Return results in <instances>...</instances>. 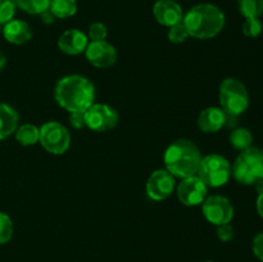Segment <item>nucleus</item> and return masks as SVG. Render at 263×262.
<instances>
[{"instance_id": "1", "label": "nucleus", "mask_w": 263, "mask_h": 262, "mask_svg": "<svg viewBox=\"0 0 263 262\" xmlns=\"http://www.w3.org/2000/svg\"><path fill=\"white\" fill-rule=\"evenodd\" d=\"M54 99L67 112H85L94 104V84L81 74L64 76L54 87Z\"/></svg>"}, {"instance_id": "2", "label": "nucleus", "mask_w": 263, "mask_h": 262, "mask_svg": "<svg viewBox=\"0 0 263 262\" xmlns=\"http://www.w3.org/2000/svg\"><path fill=\"white\" fill-rule=\"evenodd\" d=\"M190 38L208 40L217 36L226 23L225 14L216 5L202 3L190 8L182 18Z\"/></svg>"}, {"instance_id": "3", "label": "nucleus", "mask_w": 263, "mask_h": 262, "mask_svg": "<svg viewBox=\"0 0 263 262\" xmlns=\"http://www.w3.org/2000/svg\"><path fill=\"white\" fill-rule=\"evenodd\" d=\"M202 153L193 141L187 139H179L170 144L163 156L166 170L175 177L195 176L199 170Z\"/></svg>"}, {"instance_id": "4", "label": "nucleus", "mask_w": 263, "mask_h": 262, "mask_svg": "<svg viewBox=\"0 0 263 262\" xmlns=\"http://www.w3.org/2000/svg\"><path fill=\"white\" fill-rule=\"evenodd\" d=\"M231 176L241 185H256L263 180V149L252 145L241 151L231 166Z\"/></svg>"}, {"instance_id": "5", "label": "nucleus", "mask_w": 263, "mask_h": 262, "mask_svg": "<svg viewBox=\"0 0 263 262\" xmlns=\"http://www.w3.org/2000/svg\"><path fill=\"white\" fill-rule=\"evenodd\" d=\"M221 109L228 116L239 117L249 107V94L246 85L234 77L223 80L218 89Z\"/></svg>"}, {"instance_id": "6", "label": "nucleus", "mask_w": 263, "mask_h": 262, "mask_svg": "<svg viewBox=\"0 0 263 262\" xmlns=\"http://www.w3.org/2000/svg\"><path fill=\"white\" fill-rule=\"evenodd\" d=\"M197 176L208 188H220L231 177V163L221 154H208L200 161Z\"/></svg>"}, {"instance_id": "7", "label": "nucleus", "mask_w": 263, "mask_h": 262, "mask_svg": "<svg viewBox=\"0 0 263 262\" xmlns=\"http://www.w3.org/2000/svg\"><path fill=\"white\" fill-rule=\"evenodd\" d=\"M39 143L46 152L59 156L68 151L71 145V134L62 123L49 121L40 127Z\"/></svg>"}, {"instance_id": "8", "label": "nucleus", "mask_w": 263, "mask_h": 262, "mask_svg": "<svg viewBox=\"0 0 263 262\" xmlns=\"http://www.w3.org/2000/svg\"><path fill=\"white\" fill-rule=\"evenodd\" d=\"M86 127L95 133H105L117 126L120 116L110 105L104 103H94L84 112Z\"/></svg>"}, {"instance_id": "9", "label": "nucleus", "mask_w": 263, "mask_h": 262, "mask_svg": "<svg viewBox=\"0 0 263 262\" xmlns=\"http://www.w3.org/2000/svg\"><path fill=\"white\" fill-rule=\"evenodd\" d=\"M203 216L208 222L218 226L230 223L234 217V207L230 200L223 195H210L202 203Z\"/></svg>"}, {"instance_id": "10", "label": "nucleus", "mask_w": 263, "mask_h": 262, "mask_svg": "<svg viewBox=\"0 0 263 262\" xmlns=\"http://www.w3.org/2000/svg\"><path fill=\"white\" fill-rule=\"evenodd\" d=\"M208 186L195 175L185 177L177 185V197L184 205L195 207L204 202L207 198Z\"/></svg>"}, {"instance_id": "11", "label": "nucleus", "mask_w": 263, "mask_h": 262, "mask_svg": "<svg viewBox=\"0 0 263 262\" xmlns=\"http://www.w3.org/2000/svg\"><path fill=\"white\" fill-rule=\"evenodd\" d=\"M176 180L166 169H159L152 172L146 181V194L153 200H164L174 193Z\"/></svg>"}, {"instance_id": "12", "label": "nucleus", "mask_w": 263, "mask_h": 262, "mask_svg": "<svg viewBox=\"0 0 263 262\" xmlns=\"http://www.w3.org/2000/svg\"><path fill=\"white\" fill-rule=\"evenodd\" d=\"M85 57L91 66L97 68L112 67L117 61V50L107 41H89L85 49Z\"/></svg>"}, {"instance_id": "13", "label": "nucleus", "mask_w": 263, "mask_h": 262, "mask_svg": "<svg viewBox=\"0 0 263 262\" xmlns=\"http://www.w3.org/2000/svg\"><path fill=\"white\" fill-rule=\"evenodd\" d=\"M153 15L159 25L171 27L182 22L184 12L181 5L175 0H157L153 5Z\"/></svg>"}, {"instance_id": "14", "label": "nucleus", "mask_w": 263, "mask_h": 262, "mask_svg": "<svg viewBox=\"0 0 263 262\" xmlns=\"http://www.w3.org/2000/svg\"><path fill=\"white\" fill-rule=\"evenodd\" d=\"M87 44H89L87 36L76 28L64 31L58 39L59 50L68 55H79V54L85 53Z\"/></svg>"}, {"instance_id": "15", "label": "nucleus", "mask_w": 263, "mask_h": 262, "mask_svg": "<svg viewBox=\"0 0 263 262\" xmlns=\"http://www.w3.org/2000/svg\"><path fill=\"white\" fill-rule=\"evenodd\" d=\"M226 113L220 107H208L198 116V127L205 134H215L226 126Z\"/></svg>"}, {"instance_id": "16", "label": "nucleus", "mask_w": 263, "mask_h": 262, "mask_svg": "<svg viewBox=\"0 0 263 262\" xmlns=\"http://www.w3.org/2000/svg\"><path fill=\"white\" fill-rule=\"evenodd\" d=\"M3 36L13 45H23L32 39V30L25 21L12 20L3 25Z\"/></svg>"}, {"instance_id": "17", "label": "nucleus", "mask_w": 263, "mask_h": 262, "mask_svg": "<svg viewBox=\"0 0 263 262\" xmlns=\"http://www.w3.org/2000/svg\"><path fill=\"white\" fill-rule=\"evenodd\" d=\"M18 121L20 116L17 110L5 103H0V140L14 134L18 127Z\"/></svg>"}, {"instance_id": "18", "label": "nucleus", "mask_w": 263, "mask_h": 262, "mask_svg": "<svg viewBox=\"0 0 263 262\" xmlns=\"http://www.w3.org/2000/svg\"><path fill=\"white\" fill-rule=\"evenodd\" d=\"M15 140L23 146L35 145L39 141L40 136V128L32 123H25V125L18 126L17 130L14 131Z\"/></svg>"}, {"instance_id": "19", "label": "nucleus", "mask_w": 263, "mask_h": 262, "mask_svg": "<svg viewBox=\"0 0 263 262\" xmlns=\"http://www.w3.org/2000/svg\"><path fill=\"white\" fill-rule=\"evenodd\" d=\"M229 141H230L233 148L241 152L244 151V149L252 146V144H253V135H252V133L248 128L235 127L233 128V131L230 133Z\"/></svg>"}, {"instance_id": "20", "label": "nucleus", "mask_w": 263, "mask_h": 262, "mask_svg": "<svg viewBox=\"0 0 263 262\" xmlns=\"http://www.w3.org/2000/svg\"><path fill=\"white\" fill-rule=\"evenodd\" d=\"M49 10L53 13L55 18L66 20L76 14L77 2L76 0H51Z\"/></svg>"}, {"instance_id": "21", "label": "nucleus", "mask_w": 263, "mask_h": 262, "mask_svg": "<svg viewBox=\"0 0 263 262\" xmlns=\"http://www.w3.org/2000/svg\"><path fill=\"white\" fill-rule=\"evenodd\" d=\"M50 2L51 0H15L17 8L33 15H40L46 10H49Z\"/></svg>"}, {"instance_id": "22", "label": "nucleus", "mask_w": 263, "mask_h": 262, "mask_svg": "<svg viewBox=\"0 0 263 262\" xmlns=\"http://www.w3.org/2000/svg\"><path fill=\"white\" fill-rule=\"evenodd\" d=\"M238 8L244 18H259L263 14V0H238Z\"/></svg>"}, {"instance_id": "23", "label": "nucleus", "mask_w": 263, "mask_h": 262, "mask_svg": "<svg viewBox=\"0 0 263 262\" xmlns=\"http://www.w3.org/2000/svg\"><path fill=\"white\" fill-rule=\"evenodd\" d=\"M14 226L13 221L7 213L0 212V244H5L12 239Z\"/></svg>"}, {"instance_id": "24", "label": "nucleus", "mask_w": 263, "mask_h": 262, "mask_svg": "<svg viewBox=\"0 0 263 262\" xmlns=\"http://www.w3.org/2000/svg\"><path fill=\"white\" fill-rule=\"evenodd\" d=\"M241 30H243L244 36L249 39H256L262 33L263 26L259 18H246Z\"/></svg>"}, {"instance_id": "25", "label": "nucleus", "mask_w": 263, "mask_h": 262, "mask_svg": "<svg viewBox=\"0 0 263 262\" xmlns=\"http://www.w3.org/2000/svg\"><path fill=\"white\" fill-rule=\"evenodd\" d=\"M168 40L174 44H181L185 43L187 40V38H190L189 32H187L186 27L182 22L176 23V25L168 27Z\"/></svg>"}, {"instance_id": "26", "label": "nucleus", "mask_w": 263, "mask_h": 262, "mask_svg": "<svg viewBox=\"0 0 263 262\" xmlns=\"http://www.w3.org/2000/svg\"><path fill=\"white\" fill-rule=\"evenodd\" d=\"M17 10L15 0H0V25H5L7 22L14 18Z\"/></svg>"}, {"instance_id": "27", "label": "nucleus", "mask_w": 263, "mask_h": 262, "mask_svg": "<svg viewBox=\"0 0 263 262\" xmlns=\"http://www.w3.org/2000/svg\"><path fill=\"white\" fill-rule=\"evenodd\" d=\"M108 30L104 23L94 22L87 28V39L89 41H104L107 39Z\"/></svg>"}, {"instance_id": "28", "label": "nucleus", "mask_w": 263, "mask_h": 262, "mask_svg": "<svg viewBox=\"0 0 263 262\" xmlns=\"http://www.w3.org/2000/svg\"><path fill=\"white\" fill-rule=\"evenodd\" d=\"M216 234H217V238L221 241H230L234 238L235 231H234V228L230 223H222V225L217 226Z\"/></svg>"}, {"instance_id": "29", "label": "nucleus", "mask_w": 263, "mask_h": 262, "mask_svg": "<svg viewBox=\"0 0 263 262\" xmlns=\"http://www.w3.org/2000/svg\"><path fill=\"white\" fill-rule=\"evenodd\" d=\"M252 251H253L254 256L259 261L263 262V231L257 234L253 238V241H252Z\"/></svg>"}, {"instance_id": "30", "label": "nucleus", "mask_w": 263, "mask_h": 262, "mask_svg": "<svg viewBox=\"0 0 263 262\" xmlns=\"http://www.w3.org/2000/svg\"><path fill=\"white\" fill-rule=\"evenodd\" d=\"M69 123L73 128H84L86 127L85 123V115L84 112H73L69 113Z\"/></svg>"}, {"instance_id": "31", "label": "nucleus", "mask_w": 263, "mask_h": 262, "mask_svg": "<svg viewBox=\"0 0 263 262\" xmlns=\"http://www.w3.org/2000/svg\"><path fill=\"white\" fill-rule=\"evenodd\" d=\"M41 15V20H43L44 23H46V25H50V23H53L54 21H55V17H54L53 13L50 12V10H46V12H44Z\"/></svg>"}, {"instance_id": "32", "label": "nucleus", "mask_w": 263, "mask_h": 262, "mask_svg": "<svg viewBox=\"0 0 263 262\" xmlns=\"http://www.w3.org/2000/svg\"><path fill=\"white\" fill-rule=\"evenodd\" d=\"M256 208L258 215L263 218V192L258 193V197H257V202H256Z\"/></svg>"}, {"instance_id": "33", "label": "nucleus", "mask_w": 263, "mask_h": 262, "mask_svg": "<svg viewBox=\"0 0 263 262\" xmlns=\"http://www.w3.org/2000/svg\"><path fill=\"white\" fill-rule=\"evenodd\" d=\"M5 64H7V57H5V54L0 50V72L4 69Z\"/></svg>"}, {"instance_id": "34", "label": "nucleus", "mask_w": 263, "mask_h": 262, "mask_svg": "<svg viewBox=\"0 0 263 262\" xmlns=\"http://www.w3.org/2000/svg\"><path fill=\"white\" fill-rule=\"evenodd\" d=\"M3 32V25H0V33Z\"/></svg>"}, {"instance_id": "35", "label": "nucleus", "mask_w": 263, "mask_h": 262, "mask_svg": "<svg viewBox=\"0 0 263 262\" xmlns=\"http://www.w3.org/2000/svg\"><path fill=\"white\" fill-rule=\"evenodd\" d=\"M205 262H213V261H205Z\"/></svg>"}]
</instances>
